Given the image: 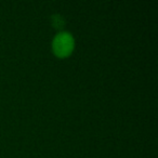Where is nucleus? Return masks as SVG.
Instances as JSON below:
<instances>
[{
    "label": "nucleus",
    "mask_w": 158,
    "mask_h": 158,
    "mask_svg": "<svg viewBox=\"0 0 158 158\" xmlns=\"http://www.w3.org/2000/svg\"><path fill=\"white\" fill-rule=\"evenodd\" d=\"M75 49V39L68 31H60L52 40V52L60 59H65L72 55Z\"/></svg>",
    "instance_id": "obj_1"
},
{
    "label": "nucleus",
    "mask_w": 158,
    "mask_h": 158,
    "mask_svg": "<svg viewBox=\"0 0 158 158\" xmlns=\"http://www.w3.org/2000/svg\"><path fill=\"white\" fill-rule=\"evenodd\" d=\"M51 22H52L53 27L59 28V29L62 28V27H64V24H65L64 19L62 18L61 15H59V14H54V15L51 16Z\"/></svg>",
    "instance_id": "obj_2"
}]
</instances>
